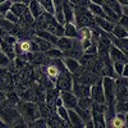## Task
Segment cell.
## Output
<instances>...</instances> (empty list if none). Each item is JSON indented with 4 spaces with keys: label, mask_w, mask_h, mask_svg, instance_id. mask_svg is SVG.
Masks as SVG:
<instances>
[{
    "label": "cell",
    "mask_w": 128,
    "mask_h": 128,
    "mask_svg": "<svg viewBox=\"0 0 128 128\" xmlns=\"http://www.w3.org/2000/svg\"><path fill=\"white\" fill-rule=\"evenodd\" d=\"M17 110L19 112L20 116L28 123H32L37 120L38 118H41V110H40V106L35 102V101H31V100H23V101H19L17 105Z\"/></svg>",
    "instance_id": "cell-1"
},
{
    "label": "cell",
    "mask_w": 128,
    "mask_h": 128,
    "mask_svg": "<svg viewBox=\"0 0 128 128\" xmlns=\"http://www.w3.org/2000/svg\"><path fill=\"white\" fill-rule=\"evenodd\" d=\"M74 23L78 28L81 27H96L95 24V17L91 14V12L87 8L76 6V13H74Z\"/></svg>",
    "instance_id": "cell-2"
},
{
    "label": "cell",
    "mask_w": 128,
    "mask_h": 128,
    "mask_svg": "<svg viewBox=\"0 0 128 128\" xmlns=\"http://www.w3.org/2000/svg\"><path fill=\"white\" fill-rule=\"evenodd\" d=\"M101 83H102V90H104L106 104H115V87H116L115 78L109 77V76H102Z\"/></svg>",
    "instance_id": "cell-3"
},
{
    "label": "cell",
    "mask_w": 128,
    "mask_h": 128,
    "mask_svg": "<svg viewBox=\"0 0 128 128\" xmlns=\"http://www.w3.org/2000/svg\"><path fill=\"white\" fill-rule=\"evenodd\" d=\"M72 87H73V76L67 69L62 70L55 82V88L59 92H62V91H72Z\"/></svg>",
    "instance_id": "cell-4"
},
{
    "label": "cell",
    "mask_w": 128,
    "mask_h": 128,
    "mask_svg": "<svg viewBox=\"0 0 128 128\" xmlns=\"http://www.w3.org/2000/svg\"><path fill=\"white\" fill-rule=\"evenodd\" d=\"M90 98L92 99L94 102H100L104 104L105 101V95H104V90H102V83H101V78L94 83L90 87Z\"/></svg>",
    "instance_id": "cell-5"
},
{
    "label": "cell",
    "mask_w": 128,
    "mask_h": 128,
    "mask_svg": "<svg viewBox=\"0 0 128 128\" xmlns=\"http://www.w3.org/2000/svg\"><path fill=\"white\" fill-rule=\"evenodd\" d=\"M46 30L49 32H51L52 35H55L58 37L64 36V26L60 24L58 20L55 19L54 14H50L48 16V23H46Z\"/></svg>",
    "instance_id": "cell-6"
},
{
    "label": "cell",
    "mask_w": 128,
    "mask_h": 128,
    "mask_svg": "<svg viewBox=\"0 0 128 128\" xmlns=\"http://www.w3.org/2000/svg\"><path fill=\"white\" fill-rule=\"evenodd\" d=\"M13 87V77L8 68H0V91H9Z\"/></svg>",
    "instance_id": "cell-7"
},
{
    "label": "cell",
    "mask_w": 128,
    "mask_h": 128,
    "mask_svg": "<svg viewBox=\"0 0 128 128\" xmlns=\"http://www.w3.org/2000/svg\"><path fill=\"white\" fill-rule=\"evenodd\" d=\"M59 96H60V99L63 101V105L66 106L67 109H74V108H77L78 98L72 91H62V92H59Z\"/></svg>",
    "instance_id": "cell-8"
},
{
    "label": "cell",
    "mask_w": 128,
    "mask_h": 128,
    "mask_svg": "<svg viewBox=\"0 0 128 128\" xmlns=\"http://www.w3.org/2000/svg\"><path fill=\"white\" fill-rule=\"evenodd\" d=\"M109 59L112 62L128 63V52H124L118 46H115L114 44H112L110 45V49H109Z\"/></svg>",
    "instance_id": "cell-9"
},
{
    "label": "cell",
    "mask_w": 128,
    "mask_h": 128,
    "mask_svg": "<svg viewBox=\"0 0 128 128\" xmlns=\"http://www.w3.org/2000/svg\"><path fill=\"white\" fill-rule=\"evenodd\" d=\"M74 13H76V5L70 3L69 0H64L63 3V14L66 23H74Z\"/></svg>",
    "instance_id": "cell-10"
},
{
    "label": "cell",
    "mask_w": 128,
    "mask_h": 128,
    "mask_svg": "<svg viewBox=\"0 0 128 128\" xmlns=\"http://www.w3.org/2000/svg\"><path fill=\"white\" fill-rule=\"evenodd\" d=\"M64 66H66L67 70L70 73V74H74L77 73L81 68H82V64L78 59H74V58H69V56H63L62 58Z\"/></svg>",
    "instance_id": "cell-11"
},
{
    "label": "cell",
    "mask_w": 128,
    "mask_h": 128,
    "mask_svg": "<svg viewBox=\"0 0 128 128\" xmlns=\"http://www.w3.org/2000/svg\"><path fill=\"white\" fill-rule=\"evenodd\" d=\"M90 87L91 86H87V84H83V83L73 81L72 92L76 95L78 99L80 98H87V96H90Z\"/></svg>",
    "instance_id": "cell-12"
},
{
    "label": "cell",
    "mask_w": 128,
    "mask_h": 128,
    "mask_svg": "<svg viewBox=\"0 0 128 128\" xmlns=\"http://www.w3.org/2000/svg\"><path fill=\"white\" fill-rule=\"evenodd\" d=\"M95 24L98 26L100 30H102L104 32H108V34H112L113 28L116 23H113L112 20L106 19L104 17H95Z\"/></svg>",
    "instance_id": "cell-13"
},
{
    "label": "cell",
    "mask_w": 128,
    "mask_h": 128,
    "mask_svg": "<svg viewBox=\"0 0 128 128\" xmlns=\"http://www.w3.org/2000/svg\"><path fill=\"white\" fill-rule=\"evenodd\" d=\"M0 50H2L3 52H5V54L9 56L10 60H14L17 58V54H16V49H14V45L9 44V42H6L5 40L0 38Z\"/></svg>",
    "instance_id": "cell-14"
},
{
    "label": "cell",
    "mask_w": 128,
    "mask_h": 128,
    "mask_svg": "<svg viewBox=\"0 0 128 128\" xmlns=\"http://www.w3.org/2000/svg\"><path fill=\"white\" fill-rule=\"evenodd\" d=\"M68 115H69V124H70V127H78V128L84 127V123L81 119V116H80V114L77 113L76 109H68Z\"/></svg>",
    "instance_id": "cell-15"
},
{
    "label": "cell",
    "mask_w": 128,
    "mask_h": 128,
    "mask_svg": "<svg viewBox=\"0 0 128 128\" xmlns=\"http://www.w3.org/2000/svg\"><path fill=\"white\" fill-rule=\"evenodd\" d=\"M64 36L69 38H80V30L76 23H66L64 24Z\"/></svg>",
    "instance_id": "cell-16"
},
{
    "label": "cell",
    "mask_w": 128,
    "mask_h": 128,
    "mask_svg": "<svg viewBox=\"0 0 128 128\" xmlns=\"http://www.w3.org/2000/svg\"><path fill=\"white\" fill-rule=\"evenodd\" d=\"M35 35L38 36V37H41V38H45V40L50 41L51 44H52V45H55V46H56L58 40H59L58 36L52 35L51 32H49L48 30H36V31H35Z\"/></svg>",
    "instance_id": "cell-17"
},
{
    "label": "cell",
    "mask_w": 128,
    "mask_h": 128,
    "mask_svg": "<svg viewBox=\"0 0 128 128\" xmlns=\"http://www.w3.org/2000/svg\"><path fill=\"white\" fill-rule=\"evenodd\" d=\"M59 98V91L54 87V88H50V90H48V94H46V104H48V106H49V109H55L56 106H55V104H56V99Z\"/></svg>",
    "instance_id": "cell-18"
},
{
    "label": "cell",
    "mask_w": 128,
    "mask_h": 128,
    "mask_svg": "<svg viewBox=\"0 0 128 128\" xmlns=\"http://www.w3.org/2000/svg\"><path fill=\"white\" fill-rule=\"evenodd\" d=\"M28 10L31 12V14L35 17V19L41 17L42 14H44V12H45L44 8L41 6V4L37 2V0H31V3L28 4Z\"/></svg>",
    "instance_id": "cell-19"
},
{
    "label": "cell",
    "mask_w": 128,
    "mask_h": 128,
    "mask_svg": "<svg viewBox=\"0 0 128 128\" xmlns=\"http://www.w3.org/2000/svg\"><path fill=\"white\" fill-rule=\"evenodd\" d=\"M34 38L35 41H36V44H37V46H38V50L41 51V52H46V51H49L50 49H52L55 45H52L50 41H48V40H45V38H41V37H38V36H36V35H34Z\"/></svg>",
    "instance_id": "cell-20"
},
{
    "label": "cell",
    "mask_w": 128,
    "mask_h": 128,
    "mask_svg": "<svg viewBox=\"0 0 128 128\" xmlns=\"http://www.w3.org/2000/svg\"><path fill=\"white\" fill-rule=\"evenodd\" d=\"M10 10H12V12H13L17 17L22 18V17L26 14V12L28 10V5L20 3V2H16V3L12 4V8H10Z\"/></svg>",
    "instance_id": "cell-21"
},
{
    "label": "cell",
    "mask_w": 128,
    "mask_h": 128,
    "mask_svg": "<svg viewBox=\"0 0 128 128\" xmlns=\"http://www.w3.org/2000/svg\"><path fill=\"white\" fill-rule=\"evenodd\" d=\"M102 5L110 8L113 12H115L119 17L122 16V5L119 4L118 0H104V2H102Z\"/></svg>",
    "instance_id": "cell-22"
},
{
    "label": "cell",
    "mask_w": 128,
    "mask_h": 128,
    "mask_svg": "<svg viewBox=\"0 0 128 128\" xmlns=\"http://www.w3.org/2000/svg\"><path fill=\"white\" fill-rule=\"evenodd\" d=\"M87 9L91 12V14L94 17H104L105 18V14H104V9H102V5L100 4H96V3H88V6Z\"/></svg>",
    "instance_id": "cell-23"
},
{
    "label": "cell",
    "mask_w": 128,
    "mask_h": 128,
    "mask_svg": "<svg viewBox=\"0 0 128 128\" xmlns=\"http://www.w3.org/2000/svg\"><path fill=\"white\" fill-rule=\"evenodd\" d=\"M92 112V110H91ZM92 122H94V127H98V128H101V127H106V123H105V116L102 113H98V112H92Z\"/></svg>",
    "instance_id": "cell-24"
},
{
    "label": "cell",
    "mask_w": 128,
    "mask_h": 128,
    "mask_svg": "<svg viewBox=\"0 0 128 128\" xmlns=\"http://www.w3.org/2000/svg\"><path fill=\"white\" fill-rule=\"evenodd\" d=\"M113 36L115 38H127L128 37V30H126L123 26H120L119 23H116L113 28Z\"/></svg>",
    "instance_id": "cell-25"
},
{
    "label": "cell",
    "mask_w": 128,
    "mask_h": 128,
    "mask_svg": "<svg viewBox=\"0 0 128 128\" xmlns=\"http://www.w3.org/2000/svg\"><path fill=\"white\" fill-rule=\"evenodd\" d=\"M112 127H114V128L126 127V113H116L112 122Z\"/></svg>",
    "instance_id": "cell-26"
},
{
    "label": "cell",
    "mask_w": 128,
    "mask_h": 128,
    "mask_svg": "<svg viewBox=\"0 0 128 128\" xmlns=\"http://www.w3.org/2000/svg\"><path fill=\"white\" fill-rule=\"evenodd\" d=\"M5 100L10 104V105H17L19 101H20V96L18 92L16 91H12V90H9L5 95Z\"/></svg>",
    "instance_id": "cell-27"
},
{
    "label": "cell",
    "mask_w": 128,
    "mask_h": 128,
    "mask_svg": "<svg viewBox=\"0 0 128 128\" xmlns=\"http://www.w3.org/2000/svg\"><path fill=\"white\" fill-rule=\"evenodd\" d=\"M55 110H56V114L60 116V118L67 123V126H69L70 127V124H69V115H68V109L66 108L64 105H59V106H56L55 108Z\"/></svg>",
    "instance_id": "cell-28"
},
{
    "label": "cell",
    "mask_w": 128,
    "mask_h": 128,
    "mask_svg": "<svg viewBox=\"0 0 128 128\" xmlns=\"http://www.w3.org/2000/svg\"><path fill=\"white\" fill-rule=\"evenodd\" d=\"M37 2L41 4V6L44 8L45 12H48L50 14L55 13V8H54V3H52V0H37Z\"/></svg>",
    "instance_id": "cell-29"
},
{
    "label": "cell",
    "mask_w": 128,
    "mask_h": 128,
    "mask_svg": "<svg viewBox=\"0 0 128 128\" xmlns=\"http://www.w3.org/2000/svg\"><path fill=\"white\" fill-rule=\"evenodd\" d=\"M45 54H46V56L49 59H62L63 58V51L59 48H56V46H54L52 49H50L49 51H46Z\"/></svg>",
    "instance_id": "cell-30"
},
{
    "label": "cell",
    "mask_w": 128,
    "mask_h": 128,
    "mask_svg": "<svg viewBox=\"0 0 128 128\" xmlns=\"http://www.w3.org/2000/svg\"><path fill=\"white\" fill-rule=\"evenodd\" d=\"M77 106H78V108H81V109H91V106H92V99L90 98V96H87V98H80Z\"/></svg>",
    "instance_id": "cell-31"
},
{
    "label": "cell",
    "mask_w": 128,
    "mask_h": 128,
    "mask_svg": "<svg viewBox=\"0 0 128 128\" xmlns=\"http://www.w3.org/2000/svg\"><path fill=\"white\" fill-rule=\"evenodd\" d=\"M113 44L115 46H118L120 50H123L124 52H128V37L127 38H114Z\"/></svg>",
    "instance_id": "cell-32"
},
{
    "label": "cell",
    "mask_w": 128,
    "mask_h": 128,
    "mask_svg": "<svg viewBox=\"0 0 128 128\" xmlns=\"http://www.w3.org/2000/svg\"><path fill=\"white\" fill-rule=\"evenodd\" d=\"M115 112L116 113H127L128 112V100L126 101H115Z\"/></svg>",
    "instance_id": "cell-33"
},
{
    "label": "cell",
    "mask_w": 128,
    "mask_h": 128,
    "mask_svg": "<svg viewBox=\"0 0 128 128\" xmlns=\"http://www.w3.org/2000/svg\"><path fill=\"white\" fill-rule=\"evenodd\" d=\"M13 60H10L9 56L0 50V68H8L10 64H12Z\"/></svg>",
    "instance_id": "cell-34"
},
{
    "label": "cell",
    "mask_w": 128,
    "mask_h": 128,
    "mask_svg": "<svg viewBox=\"0 0 128 128\" xmlns=\"http://www.w3.org/2000/svg\"><path fill=\"white\" fill-rule=\"evenodd\" d=\"M124 64L126 63H123V62H113V68H114V73L116 77H122Z\"/></svg>",
    "instance_id": "cell-35"
},
{
    "label": "cell",
    "mask_w": 128,
    "mask_h": 128,
    "mask_svg": "<svg viewBox=\"0 0 128 128\" xmlns=\"http://www.w3.org/2000/svg\"><path fill=\"white\" fill-rule=\"evenodd\" d=\"M12 4H13V3L10 2V0H6V2H4V3L0 4V14H2L3 17L10 10V8H12Z\"/></svg>",
    "instance_id": "cell-36"
},
{
    "label": "cell",
    "mask_w": 128,
    "mask_h": 128,
    "mask_svg": "<svg viewBox=\"0 0 128 128\" xmlns=\"http://www.w3.org/2000/svg\"><path fill=\"white\" fill-rule=\"evenodd\" d=\"M4 18L6 19V20H9V22H12V23H14V24H17L18 22H19V17H17L12 10H9V12L4 16Z\"/></svg>",
    "instance_id": "cell-37"
},
{
    "label": "cell",
    "mask_w": 128,
    "mask_h": 128,
    "mask_svg": "<svg viewBox=\"0 0 128 128\" xmlns=\"http://www.w3.org/2000/svg\"><path fill=\"white\" fill-rule=\"evenodd\" d=\"M28 126H31V127H48V122H46V119H44L41 116V118H38L37 120L32 122V123H28Z\"/></svg>",
    "instance_id": "cell-38"
},
{
    "label": "cell",
    "mask_w": 128,
    "mask_h": 128,
    "mask_svg": "<svg viewBox=\"0 0 128 128\" xmlns=\"http://www.w3.org/2000/svg\"><path fill=\"white\" fill-rule=\"evenodd\" d=\"M118 23H119L120 26H123L126 30H128V16H120Z\"/></svg>",
    "instance_id": "cell-39"
},
{
    "label": "cell",
    "mask_w": 128,
    "mask_h": 128,
    "mask_svg": "<svg viewBox=\"0 0 128 128\" xmlns=\"http://www.w3.org/2000/svg\"><path fill=\"white\" fill-rule=\"evenodd\" d=\"M122 77H124V78H128V63H126V64H124V68H123Z\"/></svg>",
    "instance_id": "cell-40"
},
{
    "label": "cell",
    "mask_w": 128,
    "mask_h": 128,
    "mask_svg": "<svg viewBox=\"0 0 128 128\" xmlns=\"http://www.w3.org/2000/svg\"><path fill=\"white\" fill-rule=\"evenodd\" d=\"M122 16H128V5H122Z\"/></svg>",
    "instance_id": "cell-41"
},
{
    "label": "cell",
    "mask_w": 128,
    "mask_h": 128,
    "mask_svg": "<svg viewBox=\"0 0 128 128\" xmlns=\"http://www.w3.org/2000/svg\"><path fill=\"white\" fill-rule=\"evenodd\" d=\"M6 34H8V32H6V31H5V30L2 27V26H0V37H4Z\"/></svg>",
    "instance_id": "cell-42"
},
{
    "label": "cell",
    "mask_w": 128,
    "mask_h": 128,
    "mask_svg": "<svg viewBox=\"0 0 128 128\" xmlns=\"http://www.w3.org/2000/svg\"><path fill=\"white\" fill-rule=\"evenodd\" d=\"M91 3H96V4H100V5H102V2L104 0H90Z\"/></svg>",
    "instance_id": "cell-43"
},
{
    "label": "cell",
    "mask_w": 128,
    "mask_h": 128,
    "mask_svg": "<svg viewBox=\"0 0 128 128\" xmlns=\"http://www.w3.org/2000/svg\"><path fill=\"white\" fill-rule=\"evenodd\" d=\"M18 2H20V3H23V4H26V5H28V4L31 3V0H18Z\"/></svg>",
    "instance_id": "cell-44"
},
{
    "label": "cell",
    "mask_w": 128,
    "mask_h": 128,
    "mask_svg": "<svg viewBox=\"0 0 128 128\" xmlns=\"http://www.w3.org/2000/svg\"><path fill=\"white\" fill-rule=\"evenodd\" d=\"M0 127H6V123H5L2 118H0Z\"/></svg>",
    "instance_id": "cell-45"
},
{
    "label": "cell",
    "mask_w": 128,
    "mask_h": 128,
    "mask_svg": "<svg viewBox=\"0 0 128 128\" xmlns=\"http://www.w3.org/2000/svg\"><path fill=\"white\" fill-rule=\"evenodd\" d=\"M126 127H128V112L126 113Z\"/></svg>",
    "instance_id": "cell-46"
},
{
    "label": "cell",
    "mask_w": 128,
    "mask_h": 128,
    "mask_svg": "<svg viewBox=\"0 0 128 128\" xmlns=\"http://www.w3.org/2000/svg\"><path fill=\"white\" fill-rule=\"evenodd\" d=\"M69 2H70V3H73V4H76V2H77V0H69Z\"/></svg>",
    "instance_id": "cell-47"
},
{
    "label": "cell",
    "mask_w": 128,
    "mask_h": 128,
    "mask_svg": "<svg viewBox=\"0 0 128 128\" xmlns=\"http://www.w3.org/2000/svg\"><path fill=\"white\" fill-rule=\"evenodd\" d=\"M4 2H6V0H0V4H2V3H4Z\"/></svg>",
    "instance_id": "cell-48"
},
{
    "label": "cell",
    "mask_w": 128,
    "mask_h": 128,
    "mask_svg": "<svg viewBox=\"0 0 128 128\" xmlns=\"http://www.w3.org/2000/svg\"><path fill=\"white\" fill-rule=\"evenodd\" d=\"M3 18H4V17H3V16H2V14H0V20H2V19H3Z\"/></svg>",
    "instance_id": "cell-49"
}]
</instances>
